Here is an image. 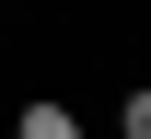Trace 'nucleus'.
<instances>
[{
    "label": "nucleus",
    "mask_w": 151,
    "mask_h": 139,
    "mask_svg": "<svg viewBox=\"0 0 151 139\" xmlns=\"http://www.w3.org/2000/svg\"><path fill=\"white\" fill-rule=\"evenodd\" d=\"M116 139H151V81H128V104H116Z\"/></svg>",
    "instance_id": "obj_2"
},
{
    "label": "nucleus",
    "mask_w": 151,
    "mask_h": 139,
    "mask_svg": "<svg viewBox=\"0 0 151 139\" xmlns=\"http://www.w3.org/2000/svg\"><path fill=\"white\" fill-rule=\"evenodd\" d=\"M12 139H93V128H81V104H58V93H35V104L12 116Z\"/></svg>",
    "instance_id": "obj_1"
}]
</instances>
